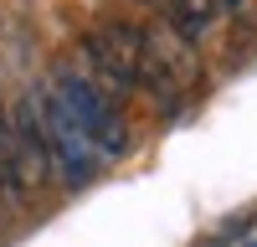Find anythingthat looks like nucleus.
<instances>
[{"label":"nucleus","instance_id":"obj_2","mask_svg":"<svg viewBox=\"0 0 257 247\" xmlns=\"http://www.w3.org/2000/svg\"><path fill=\"white\" fill-rule=\"evenodd\" d=\"M26 103H31V113H36V129H41V144H47L52 175H62L67 185H88L103 160H98V150L88 144V134L77 129L72 108L57 98V88H36V93H26Z\"/></svg>","mask_w":257,"mask_h":247},{"label":"nucleus","instance_id":"obj_3","mask_svg":"<svg viewBox=\"0 0 257 247\" xmlns=\"http://www.w3.org/2000/svg\"><path fill=\"white\" fill-rule=\"evenodd\" d=\"M36 191H41V185H36V175H31L26 155H21L16 118H11V108H6V103H0V201L21 206V201H31Z\"/></svg>","mask_w":257,"mask_h":247},{"label":"nucleus","instance_id":"obj_5","mask_svg":"<svg viewBox=\"0 0 257 247\" xmlns=\"http://www.w3.org/2000/svg\"><path fill=\"white\" fill-rule=\"evenodd\" d=\"M242 247H257V237H252V242H242Z\"/></svg>","mask_w":257,"mask_h":247},{"label":"nucleus","instance_id":"obj_1","mask_svg":"<svg viewBox=\"0 0 257 247\" xmlns=\"http://www.w3.org/2000/svg\"><path fill=\"white\" fill-rule=\"evenodd\" d=\"M52 88H57V98L72 108L77 129L88 134V144L98 150V160H118V155H128V144H134V134H128V118L118 113L113 93L98 88V77L62 67V72L52 77Z\"/></svg>","mask_w":257,"mask_h":247},{"label":"nucleus","instance_id":"obj_4","mask_svg":"<svg viewBox=\"0 0 257 247\" xmlns=\"http://www.w3.org/2000/svg\"><path fill=\"white\" fill-rule=\"evenodd\" d=\"M149 6H155V16L165 21V31L190 41V47H196L206 36V26L216 21V6H211V0H149Z\"/></svg>","mask_w":257,"mask_h":247}]
</instances>
